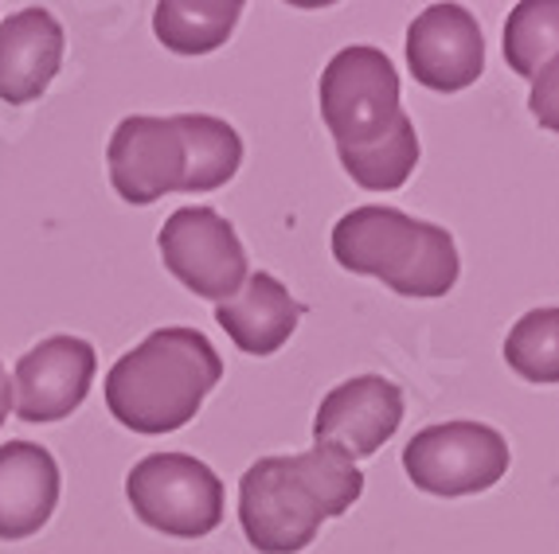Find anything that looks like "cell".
Segmentation results:
<instances>
[{"label":"cell","instance_id":"6da1fadb","mask_svg":"<svg viewBox=\"0 0 559 554\" xmlns=\"http://www.w3.org/2000/svg\"><path fill=\"white\" fill-rule=\"evenodd\" d=\"M364 492V472L333 445L289 457H259L239 481V523L259 554H298L321 523L345 516Z\"/></svg>","mask_w":559,"mask_h":554},{"label":"cell","instance_id":"7a4b0ae2","mask_svg":"<svg viewBox=\"0 0 559 554\" xmlns=\"http://www.w3.org/2000/svg\"><path fill=\"white\" fill-rule=\"evenodd\" d=\"M224 360L204 333L173 324L130 348L106 375V407L133 434H173L197 418Z\"/></svg>","mask_w":559,"mask_h":554},{"label":"cell","instance_id":"3957f363","mask_svg":"<svg viewBox=\"0 0 559 554\" xmlns=\"http://www.w3.org/2000/svg\"><path fill=\"white\" fill-rule=\"evenodd\" d=\"M333 258L360 277H380L403 297H447L457 286L454 234L439 222L411 219L400 207L364 204L333 227Z\"/></svg>","mask_w":559,"mask_h":554},{"label":"cell","instance_id":"277c9868","mask_svg":"<svg viewBox=\"0 0 559 554\" xmlns=\"http://www.w3.org/2000/svg\"><path fill=\"white\" fill-rule=\"evenodd\" d=\"M400 71L380 47L353 44L321 71L318 103L336 153H368L407 118L400 103Z\"/></svg>","mask_w":559,"mask_h":554},{"label":"cell","instance_id":"5b68a950","mask_svg":"<svg viewBox=\"0 0 559 554\" xmlns=\"http://www.w3.org/2000/svg\"><path fill=\"white\" fill-rule=\"evenodd\" d=\"M126 499L145 527L173 539H204L224 519V481L192 453H153L126 477Z\"/></svg>","mask_w":559,"mask_h":554},{"label":"cell","instance_id":"8992f818","mask_svg":"<svg viewBox=\"0 0 559 554\" xmlns=\"http://www.w3.org/2000/svg\"><path fill=\"white\" fill-rule=\"evenodd\" d=\"M403 469L427 496H474L509 472V442L485 422H439L411 437Z\"/></svg>","mask_w":559,"mask_h":554},{"label":"cell","instance_id":"52a82bcc","mask_svg":"<svg viewBox=\"0 0 559 554\" xmlns=\"http://www.w3.org/2000/svg\"><path fill=\"white\" fill-rule=\"evenodd\" d=\"M160 262L180 286L224 305L247 281V250L215 207H180L157 234Z\"/></svg>","mask_w":559,"mask_h":554},{"label":"cell","instance_id":"ba28073f","mask_svg":"<svg viewBox=\"0 0 559 554\" xmlns=\"http://www.w3.org/2000/svg\"><path fill=\"white\" fill-rule=\"evenodd\" d=\"M106 168H110L114 192L133 207L157 204L160 195L188 192V145L177 113L121 118L106 145Z\"/></svg>","mask_w":559,"mask_h":554},{"label":"cell","instance_id":"9c48e42d","mask_svg":"<svg viewBox=\"0 0 559 554\" xmlns=\"http://www.w3.org/2000/svg\"><path fill=\"white\" fill-rule=\"evenodd\" d=\"M98 351L83 336H47L32 351H24L12 375L16 414L24 422H59L75 414L91 395Z\"/></svg>","mask_w":559,"mask_h":554},{"label":"cell","instance_id":"30bf717a","mask_svg":"<svg viewBox=\"0 0 559 554\" xmlns=\"http://www.w3.org/2000/svg\"><path fill=\"white\" fill-rule=\"evenodd\" d=\"M407 67L415 83L439 94L474 86L485 71L481 24L462 4H430L407 28Z\"/></svg>","mask_w":559,"mask_h":554},{"label":"cell","instance_id":"8fae6325","mask_svg":"<svg viewBox=\"0 0 559 554\" xmlns=\"http://www.w3.org/2000/svg\"><path fill=\"white\" fill-rule=\"evenodd\" d=\"M403 422V390L383 375H356L321 398L313 414V442L333 445L356 461L372 457Z\"/></svg>","mask_w":559,"mask_h":554},{"label":"cell","instance_id":"7c38bea8","mask_svg":"<svg viewBox=\"0 0 559 554\" xmlns=\"http://www.w3.org/2000/svg\"><path fill=\"white\" fill-rule=\"evenodd\" d=\"M63 24L47 9H20L0 24V103L28 106L44 98L63 67Z\"/></svg>","mask_w":559,"mask_h":554},{"label":"cell","instance_id":"4fadbf2b","mask_svg":"<svg viewBox=\"0 0 559 554\" xmlns=\"http://www.w3.org/2000/svg\"><path fill=\"white\" fill-rule=\"evenodd\" d=\"M59 465L36 442L0 445V539H28L59 504Z\"/></svg>","mask_w":559,"mask_h":554},{"label":"cell","instance_id":"5bb4252c","mask_svg":"<svg viewBox=\"0 0 559 554\" xmlns=\"http://www.w3.org/2000/svg\"><path fill=\"white\" fill-rule=\"evenodd\" d=\"M301 313L306 309L289 297V289L282 286L278 277L259 269V274H247L242 289L215 305V321L227 336L235 340V348L247 351V356H274L282 344L294 336Z\"/></svg>","mask_w":559,"mask_h":554},{"label":"cell","instance_id":"9a60e30c","mask_svg":"<svg viewBox=\"0 0 559 554\" xmlns=\"http://www.w3.org/2000/svg\"><path fill=\"white\" fill-rule=\"evenodd\" d=\"M239 16V0H204V4L168 0V4H157V12H153V32L177 56H207V51H215V47H224L231 39Z\"/></svg>","mask_w":559,"mask_h":554},{"label":"cell","instance_id":"2e32d148","mask_svg":"<svg viewBox=\"0 0 559 554\" xmlns=\"http://www.w3.org/2000/svg\"><path fill=\"white\" fill-rule=\"evenodd\" d=\"M188 145V192L224 188L242 165V137L231 121L212 113H177Z\"/></svg>","mask_w":559,"mask_h":554},{"label":"cell","instance_id":"e0dca14e","mask_svg":"<svg viewBox=\"0 0 559 554\" xmlns=\"http://www.w3.org/2000/svg\"><path fill=\"white\" fill-rule=\"evenodd\" d=\"M559 56V0H524L504 20V59L521 79Z\"/></svg>","mask_w":559,"mask_h":554},{"label":"cell","instance_id":"ac0fdd59","mask_svg":"<svg viewBox=\"0 0 559 554\" xmlns=\"http://www.w3.org/2000/svg\"><path fill=\"white\" fill-rule=\"evenodd\" d=\"M341 165L364 192H395L411 180L419 165V133L415 121L403 118L388 137L368 153H341Z\"/></svg>","mask_w":559,"mask_h":554},{"label":"cell","instance_id":"d6986e66","mask_svg":"<svg viewBox=\"0 0 559 554\" xmlns=\"http://www.w3.org/2000/svg\"><path fill=\"white\" fill-rule=\"evenodd\" d=\"M504 363L528 383H559V309H532L504 336Z\"/></svg>","mask_w":559,"mask_h":554},{"label":"cell","instance_id":"ffe728a7","mask_svg":"<svg viewBox=\"0 0 559 554\" xmlns=\"http://www.w3.org/2000/svg\"><path fill=\"white\" fill-rule=\"evenodd\" d=\"M528 110L544 130L559 133V56L551 59L548 67H540V71L532 74Z\"/></svg>","mask_w":559,"mask_h":554},{"label":"cell","instance_id":"44dd1931","mask_svg":"<svg viewBox=\"0 0 559 554\" xmlns=\"http://www.w3.org/2000/svg\"><path fill=\"white\" fill-rule=\"evenodd\" d=\"M12 380H9V371H4V363H0V425H4V418H9L12 410Z\"/></svg>","mask_w":559,"mask_h":554}]
</instances>
